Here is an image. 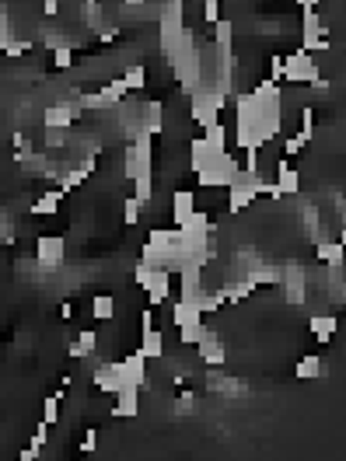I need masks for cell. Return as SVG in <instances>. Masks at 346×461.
Returning <instances> with one entry per match:
<instances>
[{"label": "cell", "mask_w": 346, "mask_h": 461, "mask_svg": "<svg viewBox=\"0 0 346 461\" xmlns=\"http://www.w3.org/2000/svg\"><path fill=\"white\" fill-rule=\"evenodd\" d=\"M315 133V109H301V140L308 144Z\"/></svg>", "instance_id": "cell-30"}, {"label": "cell", "mask_w": 346, "mask_h": 461, "mask_svg": "<svg viewBox=\"0 0 346 461\" xmlns=\"http://www.w3.org/2000/svg\"><path fill=\"white\" fill-rule=\"evenodd\" d=\"M322 74H319V63L308 49H298L284 60V81L287 84H315Z\"/></svg>", "instance_id": "cell-5"}, {"label": "cell", "mask_w": 346, "mask_h": 461, "mask_svg": "<svg viewBox=\"0 0 346 461\" xmlns=\"http://www.w3.org/2000/svg\"><path fill=\"white\" fill-rule=\"evenodd\" d=\"M203 21L214 28L221 21V0H203Z\"/></svg>", "instance_id": "cell-31"}, {"label": "cell", "mask_w": 346, "mask_h": 461, "mask_svg": "<svg viewBox=\"0 0 346 461\" xmlns=\"http://www.w3.org/2000/svg\"><path fill=\"white\" fill-rule=\"evenodd\" d=\"M21 53H28V42H18V39H11V42L4 46V56H21Z\"/></svg>", "instance_id": "cell-35"}, {"label": "cell", "mask_w": 346, "mask_h": 461, "mask_svg": "<svg viewBox=\"0 0 346 461\" xmlns=\"http://www.w3.org/2000/svg\"><path fill=\"white\" fill-rule=\"evenodd\" d=\"M203 140L214 147V151H228V126L217 119V123H210V126H203Z\"/></svg>", "instance_id": "cell-21"}, {"label": "cell", "mask_w": 346, "mask_h": 461, "mask_svg": "<svg viewBox=\"0 0 346 461\" xmlns=\"http://www.w3.org/2000/svg\"><path fill=\"white\" fill-rule=\"evenodd\" d=\"M340 245H343V248H346V228H343V234H340Z\"/></svg>", "instance_id": "cell-41"}, {"label": "cell", "mask_w": 346, "mask_h": 461, "mask_svg": "<svg viewBox=\"0 0 346 461\" xmlns=\"http://www.w3.org/2000/svg\"><path fill=\"white\" fill-rule=\"evenodd\" d=\"M63 196H67L63 189H53V193H42V196H39V200L32 203V214H35V217H53V214L60 210V203H63Z\"/></svg>", "instance_id": "cell-18"}, {"label": "cell", "mask_w": 346, "mask_h": 461, "mask_svg": "<svg viewBox=\"0 0 346 461\" xmlns=\"http://www.w3.org/2000/svg\"><path fill=\"white\" fill-rule=\"evenodd\" d=\"M147 133H151V137L161 133V105H158V102L147 105Z\"/></svg>", "instance_id": "cell-29"}, {"label": "cell", "mask_w": 346, "mask_h": 461, "mask_svg": "<svg viewBox=\"0 0 346 461\" xmlns=\"http://www.w3.org/2000/svg\"><path fill=\"white\" fill-rule=\"evenodd\" d=\"M308 329H312V336H315L319 343H329V339L336 336V329H340V318H336V315H312Z\"/></svg>", "instance_id": "cell-16"}, {"label": "cell", "mask_w": 346, "mask_h": 461, "mask_svg": "<svg viewBox=\"0 0 346 461\" xmlns=\"http://www.w3.org/2000/svg\"><path fill=\"white\" fill-rule=\"evenodd\" d=\"M196 346H200V360L210 364V367H221V364L228 360V350H224V343H221L214 332H203V339H200Z\"/></svg>", "instance_id": "cell-10"}, {"label": "cell", "mask_w": 346, "mask_h": 461, "mask_svg": "<svg viewBox=\"0 0 346 461\" xmlns=\"http://www.w3.org/2000/svg\"><path fill=\"white\" fill-rule=\"evenodd\" d=\"M140 210H144V203H140L137 196H126V200H123V221H126V224H140Z\"/></svg>", "instance_id": "cell-27"}, {"label": "cell", "mask_w": 346, "mask_h": 461, "mask_svg": "<svg viewBox=\"0 0 346 461\" xmlns=\"http://www.w3.org/2000/svg\"><path fill=\"white\" fill-rule=\"evenodd\" d=\"M231 39H235L231 21H217V25H214V42H217V46H231Z\"/></svg>", "instance_id": "cell-28"}, {"label": "cell", "mask_w": 346, "mask_h": 461, "mask_svg": "<svg viewBox=\"0 0 346 461\" xmlns=\"http://www.w3.org/2000/svg\"><path fill=\"white\" fill-rule=\"evenodd\" d=\"M95 448H98V434H95V430H88V434H84V441H81V451H84V455H91Z\"/></svg>", "instance_id": "cell-36"}, {"label": "cell", "mask_w": 346, "mask_h": 461, "mask_svg": "<svg viewBox=\"0 0 346 461\" xmlns=\"http://www.w3.org/2000/svg\"><path fill=\"white\" fill-rule=\"evenodd\" d=\"M224 105H228V91H221V88L193 91V123H200V126L217 123V112H221Z\"/></svg>", "instance_id": "cell-4"}, {"label": "cell", "mask_w": 346, "mask_h": 461, "mask_svg": "<svg viewBox=\"0 0 346 461\" xmlns=\"http://www.w3.org/2000/svg\"><path fill=\"white\" fill-rule=\"evenodd\" d=\"M42 11H46L49 18H56V14H60V0H42Z\"/></svg>", "instance_id": "cell-38"}, {"label": "cell", "mask_w": 346, "mask_h": 461, "mask_svg": "<svg viewBox=\"0 0 346 461\" xmlns=\"http://www.w3.org/2000/svg\"><path fill=\"white\" fill-rule=\"evenodd\" d=\"M151 172V133L144 130L130 147H126V179L133 182L137 175H147Z\"/></svg>", "instance_id": "cell-6"}, {"label": "cell", "mask_w": 346, "mask_h": 461, "mask_svg": "<svg viewBox=\"0 0 346 461\" xmlns=\"http://www.w3.org/2000/svg\"><path fill=\"white\" fill-rule=\"evenodd\" d=\"M277 189H280L284 196H298V193H301V175H298V168L287 165V158L277 165Z\"/></svg>", "instance_id": "cell-13"}, {"label": "cell", "mask_w": 346, "mask_h": 461, "mask_svg": "<svg viewBox=\"0 0 346 461\" xmlns=\"http://www.w3.org/2000/svg\"><path fill=\"white\" fill-rule=\"evenodd\" d=\"M63 255H67V241H63V238H56V234L35 238V262H39V266L53 269V266L63 262Z\"/></svg>", "instance_id": "cell-8"}, {"label": "cell", "mask_w": 346, "mask_h": 461, "mask_svg": "<svg viewBox=\"0 0 346 461\" xmlns=\"http://www.w3.org/2000/svg\"><path fill=\"white\" fill-rule=\"evenodd\" d=\"M238 175H242V165H238L231 154H221L210 168L196 172L200 186H207V189H228V186H235V182H238Z\"/></svg>", "instance_id": "cell-3"}, {"label": "cell", "mask_w": 346, "mask_h": 461, "mask_svg": "<svg viewBox=\"0 0 346 461\" xmlns=\"http://www.w3.org/2000/svg\"><path fill=\"white\" fill-rule=\"evenodd\" d=\"M63 395H67V392H53V395L42 402V423L53 427V423L60 420V402H63Z\"/></svg>", "instance_id": "cell-26"}, {"label": "cell", "mask_w": 346, "mask_h": 461, "mask_svg": "<svg viewBox=\"0 0 346 461\" xmlns=\"http://www.w3.org/2000/svg\"><path fill=\"white\" fill-rule=\"evenodd\" d=\"M53 63H56V67H70V63H74V53H70L67 46H60V49L53 53Z\"/></svg>", "instance_id": "cell-34"}, {"label": "cell", "mask_w": 346, "mask_h": 461, "mask_svg": "<svg viewBox=\"0 0 346 461\" xmlns=\"http://www.w3.org/2000/svg\"><path fill=\"white\" fill-rule=\"evenodd\" d=\"M126 4H147V0H126Z\"/></svg>", "instance_id": "cell-43"}, {"label": "cell", "mask_w": 346, "mask_h": 461, "mask_svg": "<svg viewBox=\"0 0 346 461\" xmlns=\"http://www.w3.org/2000/svg\"><path fill=\"white\" fill-rule=\"evenodd\" d=\"M298 4H301V11H315L322 0H298Z\"/></svg>", "instance_id": "cell-40"}, {"label": "cell", "mask_w": 346, "mask_h": 461, "mask_svg": "<svg viewBox=\"0 0 346 461\" xmlns=\"http://www.w3.org/2000/svg\"><path fill=\"white\" fill-rule=\"evenodd\" d=\"M123 81H126V88H130V91H140V88H147V67H140V63L126 67Z\"/></svg>", "instance_id": "cell-24"}, {"label": "cell", "mask_w": 346, "mask_h": 461, "mask_svg": "<svg viewBox=\"0 0 346 461\" xmlns=\"http://www.w3.org/2000/svg\"><path fill=\"white\" fill-rule=\"evenodd\" d=\"M140 353H144L147 360H161V357H165V336H161L158 329H147L144 339H140Z\"/></svg>", "instance_id": "cell-19"}, {"label": "cell", "mask_w": 346, "mask_h": 461, "mask_svg": "<svg viewBox=\"0 0 346 461\" xmlns=\"http://www.w3.org/2000/svg\"><path fill=\"white\" fill-rule=\"evenodd\" d=\"M140 413V388H123L116 395V406H112V416L116 420H137Z\"/></svg>", "instance_id": "cell-11"}, {"label": "cell", "mask_w": 346, "mask_h": 461, "mask_svg": "<svg viewBox=\"0 0 346 461\" xmlns=\"http://www.w3.org/2000/svg\"><path fill=\"white\" fill-rule=\"evenodd\" d=\"M133 196H137V200H140L144 207L151 203V196H154V179H151V172H147V175H137V179H133Z\"/></svg>", "instance_id": "cell-25"}, {"label": "cell", "mask_w": 346, "mask_h": 461, "mask_svg": "<svg viewBox=\"0 0 346 461\" xmlns=\"http://www.w3.org/2000/svg\"><path fill=\"white\" fill-rule=\"evenodd\" d=\"M0 70H4V46H0Z\"/></svg>", "instance_id": "cell-42"}, {"label": "cell", "mask_w": 346, "mask_h": 461, "mask_svg": "<svg viewBox=\"0 0 346 461\" xmlns=\"http://www.w3.org/2000/svg\"><path fill=\"white\" fill-rule=\"evenodd\" d=\"M270 81H284V56H270Z\"/></svg>", "instance_id": "cell-32"}, {"label": "cell", "mask_w": 346, "mask_h": 461, "mask_svg": "<svg viewBox=\"0 0 346 461\" xmlns=\"http://www.w3.org/2000/svg\"><path fill=\"white\" fill-rule=\"evenodd\" d=\"M322 374H326V367H322V360L312 357V353L301 357L298 367H294V378H298V381H315V378H322Z\"/></svg>", "instance_id": "cell-20"}, {"label": "cell", "mask_w": 346, "mask_h": 461, "mask_svg": "<svg viewBox=\"0 0 346 461\" xmlns=\"http://www.w3.org/2000/svg\"><path fill=\"white\" fill-rule=\"evenodd\" d=\"M147 329H154V311L151 308L140 311V332H147Z\"/></svg>", "instance_id": "cell-37"}, {"label": "cell", "mask_w": 346, "mask_h": 461, "mask_svg": "<svg viewBox=\"0 0 346 461\" xmlns=\"http://www.w3.org/2000/svg\"><path fill=\"white\" fill-rule=\"evenodd\" d=\"M116 315V297H109V294H98L95 301H91V318H98V322H109Z\"/></svg>", "instance_id": "cell-22"}, {"label": "cell", "mask_w": 346, "mask_h": 461, "mask_svg": "<svg viewBox=\"0 0 346 461\" xmlns=\"http://www.w3.org/2000/svg\"><path fill=\"white\" fill-rule=\"evenodd\" d=\"M98 350V332H91V329H84V332H77L74 336V343H70V360H88L91 353Z\"/></svg>", "instance_id": "cell-14"}, {"label": "cell", "mask_w": 346, "mask_h": 461, "mask_svg": "<svg viewBox=\"0 0 346 461\" xmlns=\"http://www.w3.org/2000/svg\"><path fill=\"white\" fill-rule=\"evenodd\" d=\"M133 276H137V283L147 290V304H165V301H168V294H172V269L140 262Z\"/></svg>", "instance_id": "cell-1"}, {"label": "cell", "mask_w": 346, "mask_h": 461, "mask_svg": "<svg viewBox=\"0 0 346 461\" xmlns=\"http://www.w3.org/2000/svg\"><path fill=\"white\" fill-rule=\"evenodd\" d=\"M81 14H84V21L91 25V32H105V28H102V4H98V0H84V4H81Z\"/></svg>", "instance_id": "cell-23"}, {"label": "cell", "mask_w": 346, "mask_h": 461, "mask_svg": "<svg viewBox=\"0 0 346 461\" xmlns=\"http://www.w3.org/2000/svg\"><path fill=\"white\" fill-rule=\"evenodd\" d=\"M221 154H228V151H214V147H210L203 137L189 144V161H193V172H203V168H210V165H214Z\"/></svg>", "instance_id": "cell-12"}, {"label": "cell", "mask_w": 346, "mask_h": 461, "mask_svg": "<svg viewBox=\"0 0 346 461\" xmlns=\"http://www.w3.org/2000/svg\"><path fill=\"white\" fill-rule=\"evenodd\" d=\"M77 116H81L77 105H49V109L42 112V126H46V130H67Z\"/></svg>", "instance_id": "cell-9"}, {"label": "cell", "mask_w": 346, "mask_h": 461, "mask_svg": "<svg viewBox=\"0 0 346 461\" xmlns=\"http://www.w3.org/2000/svg\"><path fill=\"white\" fill-rule=\"evenodd\" d=\"M196 214V196L193 193H175V200H172V217H175V228H182L189 217Z\"/></svg>", "instance_id": "cell-15"}, {"label": "cell", "mask_w": 346, "mask_h": 461, "mask_svg": "<svg viewBox=\"0 0 346 461\" xmlns=\"http://www.w3.org/2000/svg\"><path fill=\"white\" fill-rule=\"evenodd\" d=\"M172 318H175V325H179V332H182V343H189V346H196L200 339H203V308H200V301H175V308H172Z\"/></svg>", "instance_id": "cell-2"}, {"label": "cell", "mask_w": 346, "mask_h": 461, "mask_svg": "<svg viewBox=\"0 0 346 461\" xmlns=\"http://www.w3.org/2000/svg\"><path fill=\"white\" fill-rule=\"evenodd\" d=\"M39 455H42V451H39V448H32V444H28V448H25V451H21V455H18V458H21V461H35V458H39Z\"/></svg>", "instance_id": "cell-39"}, {"label": "cell", "mask_w": 346, "mask_h": 461, "mask_svg": "<svg viewBox=\"0 0 346 461\" xmlns=\"http://www.w3.org/2000/svg\"><path fill=\"white\" fill-rule=\"evenodd\" d=\"M315 259L326 262V266H343L346 248L340 245V241H319V245H315Z\"/></svg>", "instance_id": "cell-17"}, {"label": "cell", "mask_w": 346, "mask_h": 461, "mask_svg": "<svg viewBox=\"0 0 346 461\" xmlns=\"http://www.w3.org/2000/svg\"><path fill=\"white\" fill-rule=\"evenodd\" d=\"M284 151H287V158L301 154V151H305V140H301V133H298V137H287V140H284Z\"/></svg>", "instance_id": "cell-33"}, {"label": "cell", "mask_w": 346, "mask_h": 461, "mask_svg": "<svg viewBox=\"0 0 346 461\" xmlns=\"http://www.w3.org/2000/svg\"><path fill=\"white\" fill-rule=\"evenodd\" d=\"M126 81L123 77H116V81H109V84H102L95 95H84L81 98V109H112V105H119L123 98H126Z\"/></svg>", "instance_id": "cell-7"}]
</instances>
